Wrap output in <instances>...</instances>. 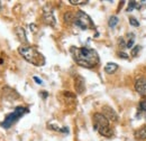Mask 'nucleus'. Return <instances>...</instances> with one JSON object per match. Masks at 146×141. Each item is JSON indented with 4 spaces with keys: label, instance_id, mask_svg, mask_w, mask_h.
<instances>
[{
    "label": "nucleus",
    "instance_id": "obj_11",
    "mask_svg": "<svg viewBox=\"0 0 146 141\" xmlns=\"http://www.w3.org/2000/svg\"><path fill=\"white\" fill-rule=\"evenodd\" d=\"M15 33L18 37V39L23 43H27V37H26V33L25 29L23 27H16L15 28Z\"/></svg>",
    "mask_w": 146,
    "mask_h": 141
},
{
    "label": "nucleus",
    "instance_id": "obj_14",
    "mask_svg": "<svg viewBox=\"0 0 146 141\" xmlns=\"http://www.w3.org/2000/svg\"><path fill=\"white\" fill-rule=\"evenodd\" d=\"M74 17H75V14H73L71 11H68V13H65L64 14V21L65 22H68V24H70V22H73L74 21Z\"/></svg>",
    "mask_w": 146,
    "mask_h": 141
},
{
    "label": "nucleus",
    "instance_id": "obj_16",
    "mask_svg": "<svg viewBox=\"0 0 146 141\" xmlns=\"http://www.w3.org/2000/svg\"><path fill=\"white\" fill-rule=\"evenodd\" d=\"M117 24H118V17L117 16H111L109 18V22H108L109 27L110 28H113V27L117 26Z\"/></svg>",
    "mask_w": 146,
    "mask_h": 141
},
{
    "label": "nucleus",
    "instance_id": "obj_9",
    "mask_svg": "<svg viewBox=\"0 0 146 141\" xmlns=\"http://www.w3.org/2000/svg\"><path fill=\"white\" fill-rule=\"evenodd\" d=\"M102 114L108 119V120H111V121H117L118 120V115L117 113L115 112L113 109H111L110 106H104L102 107Z\"/></svg>",
    "mask_w": 146,
    "mask_h": 141
},
{
    "label": "nucleus",
    "instance_id": "obj_10",
    "mask_svg": "<svg viewBox=\"0 0 146 141\" xmlns=\"http://www.w3.org/2000/svg\"><path fill=\"white\" fill-rule=\"evenodd\" d=\"M2 94H3L5 98H7V99H9V100H16V99H18L19 98L18 93H17L15 90H13L11 88H9V86H5V88H3V90H2Z\"/></svg>",
    "mask_w": 146,
    "mask_h": 141
},
{
    "label": "nucleus",
    "instance_id": "obj_26",
    "mask_svg": "<svg viewBox=\"0 0 146 141\" xmlns=\"http://www.w3.org/2000/svg\"><path fill=\"white\" fill-rule=\"evenodd\" d=\"M1 9H2V6H1V2H0V11H1Z\"/></svg>",
    "mask_w": 146,
    "mask_h": 141
},
{
    "label": "nucleus",
    "instance_id": "obj_22",
    "mask_svg": "<svg viewBox=\"0 0 146 141\" xmlns=\"http://www.w3.org/2000/svg\"><path fill=\"white\" fill-rule=\"evenodd\" d=\"M133 45H134V38H130V39L128 40L126 47H127V48H131V46H133Z\"/></svg>",
    "mask_w": 146,
    "mask_h": 141
},
{
    "label": "nucleus",
    "instance_id": "obj_6",
    "mask_svg": "<svg viewBox=\"0 0 146 141\" xmlns=\"http://www.w3.org/2000/svg\"><path fill=\"white\" fill-rule=\"evenodd\" d=\"M74 88L78 94H82L86 91V81L81 75H76L74 77Z\"/></svg>",
    "mask_w": 146,
    "mask_h": 141
},
{
    "label": "nucleus",
    "instance_id": "obj_5",
    "mask_svg": "<svg viewBox=\"0 0 146 141\" xmlns=\"http://www.w3.org/2000/svg\"><path fill=\"white\" fill-rule=\"evenodd\" d=\"M73 24L75 26H78L82 30L93 29L94 28V25H93V21L91 20V18L89 17L84 11H81V10L75 13V17H74Z\"/></svg>",
    "mask_w": 146,
    "mask_h": 141
},
{
    "label": "nucleus",
    "instance_id": "obj_3",
    "mask_svg": "<svg viewBox=\"0 0 146 141\" xmlns=\"http://www.w3.org/2000/svg\"><path fill=\"white\" fill-rule=\"evenodd\" d=\"M93 127L104 137L112 136V130L109 127V120L102 113H96L93 115Z\"/></svg>",
    "mask_w": 146,
    "mask_h": 141
},
{
    "label": "nucleus",
    "instance_id": "obj_25",
    "mask_svg": "<svg viewBox=\"0 0 146 141\" xmlns=\"http://www.w3.org/2000/svg\"><path fill=\"white\" fill-rule=\"evenodd\" d=\"M40 94L43 95V98H44V99H46V98H47V95H48V93H47V92H45V91L40 92Z\"/></svg>",
    "mask_w": 146,
    "mask_h": 141
},
{
    "label": "nucleus",
    "instance_id": "obj_13",
    "mask_svg": "<svg viewBox=\"0 0 146 141\" xmlns=\"http://www.w3.org/2000/svg\"><path fill=\"white\" fill-rule=\"evenodd\" d=\"M117 70H118V65L116 63H108L105 66V72L107 74H113Z\"/></svg>",
    "mask_w": 146,
    "mask_h": 141
},
{
    "label": "nucleus",
    "instance_id": "obj_2",
    "mask_svg": "<svg viewBox=\"0 0 146 141\" xmlns=\"http://www.w3.org/2000/svg\"><path fill=\"white\" fill-rule=\"evenodd\" d=\"M19 54L31 64L35 66H43L45 64V57L32 46H20L18 48Z\"/></svg>",
    "mask_w": 146,
    "mask_h": 141
},
{
    "label": "nucleus",
    "instance_id": "obj_4",
    "mask_svg": "<svg viewBox=\"0 0 146 141\" xmlns=\"http://www.w3.org/2000/svg\"><path fill=\"white\" fill-rule=\"evenodd\" d=\"M28 112H29V110H28L27 107H24V106H17V107L15 109V111H14V112H11L10 114H7V115H6V118H5V120H3V122H1V127L6 128V129H9L13 124L18 120L19 118H21L25 113H28Z\"/></svg>",
    "mask_w": 146,
    "mask_h": 141
},
{
    "label": "nucleus",
    "instance_id": "obj_21",
    "mask_svg": "<svg viewBox=\"0 0 146 141\" xmlns=\"http://www.w3.org/2000/svg\"><path fill=\"white\" fill-rule=\"evenodd\" d=\"M48 128L52 129V130H54V131H61V129L57 125H55V124H48Z\"/></svg>",
    "mask_w": 146,
    "mask_h": 141
},
{
    "label": "nucleus",
    "instance_id": "obj_8",
    "mask_svg": "<svg viewBox=\"0 0 146 141\" xmlns=\"http://www.w3.org/2000/svg\"><path fill=\"white\" fill-rule=\"evenodd\" d=\"M43 18H44V21L47 24V25H51V26H55V17L53 15V11L50 9V8H44V14H43Z\"/></svg>",
    "mask_w": 146,
    "mask_h": 141
},
{
    "label": "nucleus",
    "instance_id": "obj_12",
    "mask_svg": "<svg viewBox=\"0 0 146 141\" xmlns=\"http://www.w3.org/2000/svg\"><path fill=\"white\" fill-rule=\"evenodd\" d=\"M134 136H135V138H136L137 140H145L146 139V125L143 127V128H141V129H138V130H136L135 133H134Z\"/></svg>",
    "mask_w": 146,
    "mask_h": 141
},
{
    "label": "nucleus",
    "instance_id": "obj_19",
    "mask_svg": "<svg viewBox=\"0 0 146 141\" xmlns=\"http://www.w3.org/2000/svg\"><path fill=\"white\" fill-rule=\"evenodd\" d=\"M129 22H130V25H131V26H135V27H138V26H139L138 20H137L136 18H134V17L129 18Z\"/></svg>",
    "mask_w": 146,
    "mask_h": 141
},
{
    "label": "nucleus",
    "instance_id": "obj_18",
    "mask_svg": "<svg viewBox=\"0 0 146 141\" xmlns=\"http://www.w3.org/2000/svg\"><path fill=\"white\" fill-rule=\"evenodd\" d=\"M139 51H141V46H135V47L131 49V57H136Z\"/></svg>",
    "mask_w": 146,
    "mask_h": 141
},
{
    "label": "nucleus",
    "instance_id": "obj_24",
    "mask_svg": "<svg viewBox=\"0 0 146 141\" xmlns=\"http://www.w3.org/2000/svg\"><path fill=\"white\" fill-rule=\"evenodd\" d=\"M34 81L36 82L37 84H42V83H43V82H42V80H39V78L36 77V76H34Z\"/></svg>",
    "mask_w": 146,
    "mask_h": 141
},
{
    "label": "nucleus",
    "instance_id": "obj_17",
    "mask_svg": "<svg viewBox=\"0 0 146 141\" xmlns=\"http://www.w3.org/2000/svg\"><path fill=\"white\" fill-rule=\"evenodd\" d=\"M70 3L71 5H84V3H88L87 0H70Z\"/></svg>",
    "mask_w": 146,
    "mask_h": 141
},
{
    "label": "nucleus",
    "instance_id": "obj_15",
    "mask_svg": "<svg viewBox=\"0 0 146 141\" xmlns=\"http://www.w3.org/2000/svg\"><path fill=\"white\" fill-rule=\"evenodd\" d=\"M138 109H139V113H141L143 117H145L146 118V99L139 102Z\"/></svg>",
    "mask_w": 146,
    "mask_h": 141
},
{
    "label": "nucleus",
    "instance_id": "obj_7",
    "mask_svg": "<svg viewBox=\"0 0 146 141\" xmlns=\"http://www.w3.org/2000/svg\"><path fill=\"white\" fill-rule=\"evenodd\" d=\"M135 90L138 94H141L142 96H146V78L145 77H141L136 81L135 83Z\"/></svg>",
    "mask_w": 146,
    "mask_h": 141
},
{
    "label": "nucleus",
    "instance_id": "obj_1",
    "mask_svg": "<svg viewBox=\"0 0 146 141\" xmlns=\"http://www.w3.org/2000/svg\"><path fill=\"white\" fill-rule=\"evenodd\" d=\"M74 62L86 69H93L100 62L98 53L88 47H71L70 49Z\"/></svg>",
    "mask_w": 146,
    "mask_h": 141
},
{
    "label": "nucleus",
    "instance_id": "obj_23",
    "mask_svg": "<svg viewBox=\"0 0 146 141\" xmlns=\"http://www.w3.org/2000/svg\"><path fill=\"white\" fill-rule=\"evenodd\" d=\"M118 56L119 57H124V58H128V55L125 52H118Z\"/></svg>",
    "mask_w": 146,
    "mask_h": 141
},
{
    "label": "nucleus",
    "instance_id": "obj_20",
    "mask_svg": "<svg viewBox=\"0 0 146 141\" xmlns=\"http://www.w3.org/2000/svg\"><path fill=\"white\" fill-rule=\"evenodd\" d=\"M135 8H137V2L136 1H130L129 2V6H128L127 8V11H130V10H133Z\"/></svg>",
    "mask_w": 146,
    "mask_h": 141
}]
</instances>
